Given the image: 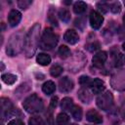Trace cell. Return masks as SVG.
I'll return each mask as SVG.
<instances>
[{
  "instance_id": "74e56055",
  "label": "cell",
  "mask_w": 125,
  "mask_h": 125,
  "mask_svg": "<svg viewBox=\"0 0 125 125\" xmlns=\"http://www.w3.org/2000/svg\"><path fill=\"white\" fill-rule=\"evenodd\" d=\"M124 5H125V2H124Z\"/></svg>"
},
{
  "instance_id": "52a82bcc",
  "label": "cell",
  "mask_w": 125,
  "mask_h": 125,
  "mask_svg": "<svg viewBox=\"0 0 125 125\" xmlns=\"http://www.w3.org/2000/svg\"><path fill=\"white\" fill-rule=\"evenodd\" d=\"M59 89L62 93H68L73 89V82L70 78L64 76L59 81Z\"/></svg>"
},
{
  "instance_id": "cb8c5ba5",
  "label": "cell",
  "mask_w": 125,
  "mask_h": 125,
  "mask_svg": "<svg viewBox=\"0 0 125 125\" xmlns=\"http://www.w3.org/2000/svg\"><path fill=\"white\" fill-rule=\"evenodd\" d=\"M59 55L62 59H66L70 56V50L68 49V47H66L64 45H62L59 48Z\"/></svg>"
},
{
  "instance_id": "5b68a950",
  "label": "cell",
  "mask_w": 125,
  "mask_h": 125,
  "mask_svg": "<svg viewBox=\"0 0 125 125\" xmlns=\"http://www.w3.org/2000/svg\"><path fill=\"white\" fill-rule=\"evenodd\" d=\"M112 104H113V97L110 92H105L100 95L97 99V105L103 110L109 109Z\"/></svg>"
},
{
  "instance_id": "8d00e7d4",
  "label": "cell",
  "mask_w": 125,
  "mask_h": 125,
  "mask_svg": "<svg viewBox=\"0 0 125 125\" xmlns=\"http://www.w3.org/2000/svg\"><path fill=\"white\" fill-rule=\"evenodd\" d=\"M123 22H124V24H125V15L123 16Z\"/></svg>"
},
{
  "instance_id": "5bb4252c",
  "label": "cell",
  "mask_w": 125,
  "mask_h": 125,
  "mask_svg": "<svg viewBox=\"0 0 125 125\" xmlns=\"http://www.w3.org/2000/svg\"><path fill=\"white\" fill-rule=\"evenodd\" d=\"M78 98L84 104H89L92 100V96H91L90 92L85 88H81L78 91Z\"/></svg>"
},
{
  "instance_id": "7402d4cb",
  "label": "cell",
  "mask_w": 125,
  "mask_h": 125,
  "mask_svg": "<svg viewBox=\"0 0 125 125\" xmlns=\"http://www.w3.org/2000/svg\"><path fill=\"white\" fill-rule=\"evenodd\" d=\"M86 8H87L86 3L82 2V1H78V2H76V3L74 4V6H73V11H74L75 14L80 15V14H82L83 12H85Z\"/></svg>"
},
{
  "instance_id": "8fae6325",
  "label": "cell",
  "mask_w": 125,
  "mask_h": 125,
  "mask_svg": "<svg viewBox=\"0 0 125 125\" xmlns=\"http://www.w3.org/2000/svg\"><path fill=\"white\" fill-rule=\"evenodd\" d=\"M21 20V14L17 10H12L8 15V22L11 26H16Z\"/></svg>"
},
{
  "instance_id": "8992f818",
  "label": "cell",
  "mask_w": 125,
  "mask_h": 125,
  "mask_svg": "<svg viewBox=\"0 0 125 125\" xmlns=\"http://www.w3.org/2000/svg\"><path fill=\"white\" fill-rule=\"evenodd\" d=\"M104 22V17L97 11H92L90 14V24L94 29H99Z\"/></svg>"
},
{
  "instance_id": "9c48e42d",
  "label": "cell",
  "mask_w": 125,
  "mask_h": 125,
  "mask_svg": "<svg viewBox=\"0 0 125 125\" xmlns=\"http://www.w3.org/2000/svg\"><path fill=\"white\" fill-rule=\"evenodd\" d=\"M106 59H107L106 53L104 51H101V52H98L96 55H94L92 62L96 67H102L104 65V62L106 61Z\"/></svg>"
},
{
  "instance_id": "ba28073f",
  "label": "cell",
  "mask_w": 125,
  "mask_h": 125,
  "mask_svg": "<svg viewBox=\"0 0 125 125\" xmlns=\"http://www.w3.org/2000/svg\"><path fill=\"white\" fill-rule=\"evenodd\" d=\"M89 87H90L91 91L94 94H101L104 90V88H105L104 82L103 80H101V79H98V78H96L92 82H90Z\"/></svg>"
},
{
  "instance_id": "83f0119b",
  "label": "cell",
  "mask_w": 125,
  "mask_h": 125,
  "mask_svg": "<svg viewBox=\"0 0 125 125\" xmlns=\"http://www.w3.org/2000/svg\"><path fill=\"white\" fill-rule=\"evenodd\" d=\"M32 4V1L30 0H20L18 1V6L21 9H27Z\"/></svg>"
},
{
  "instance_id": "d6986e66",
  "label": "cell",
  "mask_w": 125,
  "mask_h": 125,
  "mask_svg": "<svg viewBox=\"0 0 125 125\" xmlns=\"http://www.w3.org/2000/svg\"><path fill=\"white\" fill-rule=\"evenodd\" d=\"M56 122H57L58 125H67L69 123V117H68V115L66 113L61 112V113L58 114Z\"/></svg>"
},
{
  "instance_id": "277c9868",
  "label": "cell",
  "mask_w": 125,
  "mask_h": 125,
  "mask_svg": "<svg viewBox=\"0 0 125 125\" xmlns=\"http://www.w3.org/2000/svg\"><path fill=\"white\" fill-rule=\"evenodd\" d=\"M22 44H23V39L21 36V33H15L11 36L9 43L7 45V54L9 56H16L21 49H22Z\"/></svg>"
},
{
  "instance_id": "ffe728a7",
  "label": "cell",
  "mask_w": 125,
  "mask_h": 125,
  "mask_svg": "<svg viewBox=\"0 0 125 125\" xmlns=\"http://www.w3.org/2000/svg\"><path fill=\"white\" fill-rule=\"evenodd\" d=\"M72 117L76 120V121H80L82 119V108L78 105H73V107L70 110Z\"/></svg>"
},
{
  "instance_id": "836d02e7",
  "label": "cell",
  "mask_w": 125,
  "mask_h": 125,
  "mask_svg": "<svg viewBox=\"0 0 125 125\" xmlns=\"http://www.w3.org/2000/svg\"><path fill=\"white\" fill-rule=\"evenodd\" d=\"M121 112H122V115L125 117V102L123 103L122 104V108H121Z\"/></svg>"
},
{
  "instance_id": "ac0fdd59",
  "label": "cell",
  "mask_w": 125,
  "mask_h": 125,
  "mask_svg": "<svg viewBox=\"0 0 125 125\" xmlns=\"http://www.w3.org/2000/svg\"><path fill=\"white\" fill-rule=\"evenodd\" d=\"M113 56V62H114V65L117 66H122L125 64V56L122 53H116Z\"/></svg>"
},
{
  "instance_id": "1f68e13d",
  "label": "cell",
  "mask_w": 125,
  "mask_h": 125,
  "mask_svg": "<svg viewBox=\"0 0 125 125\" xmlns=\"http://www.w3.org/2000/svg\"><path fill=\"white\" fill-rule=\"evenodd\" d=\"M8 125H24V122H23L22 120L19 119V118H16V119L11 120V121L8 123Z\"/></svg>"
},
{
  "instance_id": "44dd1931",
  "label": "cell",
  "mask_w": 125,
  "mask_h": 125,
  "mask_svg": "<svg viewBox=\"0 0 125 125\" xmlns=\"http://www.w3.org/2000/svg\"><path fill=\"white\" fill-rule=\"evenodd\" d=\"M2 78V81L8 85H12L14 84L16 81H17V76L14 75V74H11V73H5V74H2L1 76Z\"/></svg>"
},
{
  "instance_id": "4316f807",
  "label": "cell",
  "mask_w": 125,
  "mask_h": 125,
  "mask_svg": "<svg viewBox=\"0 0 125 125\" xmlns=\"http://www.w3.org/2000/svg\"><path fill=\"white\" fill-rule=\"evenodd\" d=\"M109 9H110V11L112 13L117 14V13H119L121 11V5H120L119 2H114V3H111L109 5Z\"/></svg>"
},
{
  "instance_id": "2e32d148",
  "label": "cell",
  "mask_w": 125,
  "mask_h": 125,
  "mask_svg": "<svg viewBox=\"0 0 125 125\" xmlns=\"http://www.w3.org/2000/svg\"><path fill=\"white\" fill-rule=\"evenodd\" d=\"M56 90V85L53 81H47L43 84L42 86V91L46 94V95H51L55 92Z\"/></svg>"
},
{
  "instance_id": "9a60e30c",
  "label": "cell",
  "mask_w": 125,
  "mask_h": 125,
  "mask_svg": "<svg viewBox=\"0 0 125 125\" xmlns=\"http://www.w3.org/2000/svg\"><path fill=\"white\" fill-rule=\"evenodd\" d=\"M61 107L64 111H70L71 108L73 107V101H72V99L68 98V97L63 98L62 100V102H61Z\"/></svg>"
},
{
  "instance_id": "4fadbf2b",
  "label": "cell",
  "mask_w": 125,
  "mask_h": 125,
  "mask_svg": "<svg viewBox=\"0 0 125 125\" xmlns=\"http://www.w3.org/2000/svg\"><path fill=\"white\" fill-rule=\"evenodd\" d=\"M1 106H2V113L3 114L6 113L8 115L14 111L13 104L10 102V100H8V99H5V98L1 99Z\"/></svg>"
},
{
  "instance_id": "d6a6232c",
  "label": "cell",
  "mask_w": 125,
  "mask_h": 125,
  "mask_svg": "<svg viewBox=\"0 0 125 125\" xmlns=\"http://www.w3.org/2000/svg\"><path fill=\"white\" fill-rule=\"evenodd\" d=\"M58 102H59L58 97H53V98L51 99V103H50V108H55V107L58 105Z\"/></svg>"
},
{
  "instance_id": "e0dca14e",
  "label": "cell",
  "mask_w": 125,
  "mask_h": 125,
  "mask_svg": "<svg viewBox=\"0 0 125 125\" xmlns=\"http://www.w3.org/2000/svg\"><path fill=\"white\" fill-rule=\"evenodd\" d=\"M36 62L40 64V65H48L50 62H51V58L49 55L47 54H39L36 58Z\"/></svg>"
},
{
  "instance_id": "6da1fadb",
  "label": "cell",
  "mask_w": 125,
  "mask_h": 125,
  "mask_svg": "<svg viewBox=\"0 0 125 125\" xmlns=\"http://www.w3.org/2000/svg\"><path fill=\"white\" fill-rule=\"evenodd\" d=\"M39 31H40V24L35 23L27 32L25 37L23 38L22 44V51L27 58H30L35 53L37 46L40 42L39 40Z\"/></svg>"
},
{
  "instance_id": "7a4b0ae2",
  "label": "cell",
  "mask_w": 125,
  "mask_h": 125,
  "mask_svg": "<svg viewBox=\"0 0 125 125\" xmlns=\"http://www.w3.org/2000/svg\"><path fill=\"white\" fill-rule=\"evenodd\" d=\"M22 106L27 112L35 113L43 109L44 104L42 99L39 96H37L36 94H31L24 100V102L22 103Z\"/></svg>"
},
{
  "instance_id": "d4e9b609",
  "label": "cell",
  "mask_w": 125,
  "mask_h": 125,
  "mask_svg": "<svg viewBox=\"0 0 125 125\" xmlns=\"http://www.w3.org/2000/svg\"><path fill=\"white\" fill-rule=\"evenodd\" d=\"M62 71H63V69H62V67L61 65H54V66H52L51 69H50V73H51V75H52L53 77H58V76H60V75L62 73Z\"/></svg>"
},
{
  "instance_id": "4dcf8cb0",
  "label": "cell",
  "mask_w": 125,
  "mask_h": 125,
  "mask_svg": "<svg viewBox=\"0 0 125 125\" xmlns=\"http://www.w3.org/2000/svg\"><path fill=\"white\" fill-rule=\"evenodd\" d=\"M99 47H100V44L98 43V42H94V43H92V44H90V45H88V50L89 51H91V52H93V51H96V50H98L99 49Z\"/></svg>"
},
{
  "instance_id": "7c38bea8",
  "label": "cell",
  "mask_w": 125,
  "mask_h": 125,
  "mask_svg": "<svg viewBox=\"0 0 125 125\" xmlns=\"http://www.w3.org/2000/svg\"><path fill=\"white\" fill-rule=\"evenodd\" d=\"M63 39H64V41H66L68 44L73 45V44H75V43L78 42L79 36H78V34H77V32H76L75 30H73V29H68V30L65 31V33H64V35H63Z\"/></svg>"
},
{
  "instance_id": "30bf717a",
  "label": "cell",
  "mask_w": 125,
  "mask_h": 125,
  "mask_svg": "<svg viewBox=\"0 0 125 125\" xmlns=\"http://www.w3.org/2000/svg\"><path fill=\"white\" fill-rule=\"evenodd\" d=\"M86 119L89 122L95 123V124H101L103 122V117L102 115L95 109H90L86 113Z\"/></svg>"
},
{
  "instance_id": "e575fe53",
  "label": "cell",
  "mask_w": 125,
  "mask_h": 125,
  "mask_svg": "<svg viewBox=\"0 0 125 125\" xmlns=\"http://www.w3.org/2000/svg\"><path fill=\"white\" fill-rule=\"evenodd\" d=\"M63 4H66V5L71 4V1H63Z\"/></svg>"
},
{
  "instance_id": "3957f363",
  "label": "cell",
  "mask_w": 125,
  "mask_h": 125,
  "mask_svg": "<svg viewBox=\"0 0 125 125\" xmlns=\"http://www.w3.org/2000/svg\"><path fill=\"white\" fill-rule=\"evenodd\" d=\"M59 37L57 34L53 32L51 28H46L40 38L39 47L42 50H52L58 43Z\"/></svg>"
},
{
  "instance_id": "d590c367",
  "label": "cell",
  "mask_w": 125,
  "mask_h": 125,
  "mask_svg": "<svg viewBox=\"0 0 125 125\" xmlns=\"http://www.w3.org/2000/svg\"><path fill=\"white\" fill-rule=\"evenodd\" d=\"M122 48H123V50L125 51V41L123 42V44H122Z\"/></svg>"
},
{
  "instance_id": "484cf974",
  "label": "cell",
  "mask_w": 125,
  "mask_h": 125,
  "mask_svg": "<svg viewBox=\"0 0 125 125\" xmlns=\"http://www.w3.org/2000/svg\"><path fill=\"white\" fill-rule=\"evenodd\" d=\"M28 123H29V125H43V120L40 116L34 115L29 118Z\"/></svg>"
},
{
  "instance_id": "f1b7e54d",
  "label": "cell",
  "mask_w": 125,
  "mask_h": 125,
  "mask_svg": "<svg viewBox=\"0 0 125 125\" xmlns=\"http://www.w3.org/2000/svg\"><path fill=\"white\" fill-rule=\"evenodd\" d=\"M48 19H49V21L53 24V25H55V26H58V21H57V20H56V18H55V15L52 13V10H50L49 11V16H48Z\"/></svg>"
},
{
  "instance_id": "603a6c76",
  "label": "cell",
  "mask_w": 125,
  "mask_h": 125,
  "mask_svg": "<svg viewBox=\"0 0 125 125\" xmlns=\"http://www.w3.org/2000/svg\"><path fill=\"white\" fill-rule=\"evenodd\" d=\"M59 17H60V19H61L62 21L68 22L69 20H70V13H69V11H68L67 9L62 8V9H61V10L59 11Z\"/></svg>"
},
{
  "instance_id": "f546056e",
  "label": "cell",
  "mask_w": 125,
  "mask_h": 125,
  "mask_svg": "<svg viewBox=\"0 0 125 125\" xmlns=\"http://www.w3.org/2000/svg\"><path fill=\"white\" fill-rule=\"evenodd\" d=\"M79 83L81 85H87V84H90V78L86 75H82L80 78H79Z\"/></svg>"
}]
</instances>
